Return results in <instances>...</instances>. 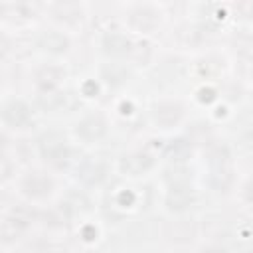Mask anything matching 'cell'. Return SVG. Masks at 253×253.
I'll return each instance as SVG.
<instances>
[{
    "instance_id": "6da1fadb",
    "label": "cell",
    "mask_w": 253,
    "mask_h": 253,
    "mask_svg": "<svg viewBox=\"0 0 253 253\" xmlns=\"http://www.w3.org/2000/svg\"><path fill=\"white\" fill-rule=\"evenodd\" d=\"M38 146H40V154H42L43 160L49 162V164L61 166V164H65L67 158H69V148H67V144H65V138H63L61 134H57V132H47V134H43V136L40 138Z\"/></svg>"
},
{
    "instance_id": "7a4b0ae2",
    "label": "cell",
    "mask_w": 253,
    "mask_h": 253,
    "mask_svg": "<svg viewBox=\"0 0 253 253\" xmlns=\"http://www.w3.org/2000/svg\"><path fill=\"white\" fill-rule=\"evenodd\" d=\"M180 119H182V107L178 103L164 101V103L154 105V109H152V121L162 128H170V126L178 125Z\"/></svg>"
},
{
    "instance_id": "3957f363",
    "label": "cell",
    "mask_w": 253,
    "mask_h": 253,
    "mask_svg": "<svg viewBox=\"0 0 253 253\" xmlns=\"http://www.w3.org/2000/svg\"><path fill=\"white\" fill-rule=\"evenodd\" d=\"M28 223H30V213H28L24 208L14 210L12 213H8V215L2 219V227H0L2 239H4V241L14 239L16 235H20V233L26 229Z\"/></svg>"
},
{
    "instance_id": "277c9868",
    "label": "cell",
    "mask_w": 253,
    "mask_h": 253,
    "mask_svg": "<svg viewBox=\"0 0 253 253\" xmlns=\"http://www.w3.org/2000/svg\"><path fill=\"white\" fill-rule=\"evenodd\" d=\"M2 117H4L6 125H10L14 128H24V126H28L32 123L30 109L24 103H20V101H10L8 105H4Z\"/></svg>"
},
{
    "instance_id": "5b68a950",
    "label": "cell",
    "mask_w": 253,
    "mask_h": 253,
    "mask_svg": "<svg viewBox=\"0 0 253 253\" xmlns=\"http://www.w3.org/2000/svg\"><path fill=\"white\" fill-rule=\"evenodd\" d=\"M75 132L85 140H97L107 132V123L101 115H89L77 123Z\"/></svg>"
},
{
    "instance_id": "8992f818",
    "label": "cell",
    "mask_w": 253,
    "mask_h": 253,
    "mask_svg": "<svg viewBox=\"0 0 253 253\" xmlns=\"http://www.w3.org/2000/svg\"><path fill=\"white\" fill-rule=\"evenodd\" d=\"M152 164H154V158L148 152H132L121 160V170L130 176H138V174H144L146 170H150Z\"/></svg>"
},
{
    "instance_id": "52a82bcc",
    "label": "cell",
    "mask_w": 253,
    "mask_h": 253,
    "mask_svg": "<svg viewBox=\"0 0 253 253\" xmlns=\"http://www.w3.org/2000/svg\"><path fill=\"white\" fill-rule=\"evenodd\" d=\"M51 188H53L51 180H49L47 176L40 174V172L28 174V176L24 178V182H22V190H24L28 196H32V198H43V196H47V194L51 192Z\"/></svg>"
},
{
    "instance_id": "ba28073f",
    "label": "cell",
    "mask_w": 253,
    "mask_h": 253,
    "mask_svg": "<svg viewBox=\"0 0 253 253\" xmlns=\"http://www.w3.org/2000/svg\"><path fill=\"white\" fill-rule=\"evenodd\" d=\"M194 202V192L190 188V184H184V186H170L168 194H166V204L170 210H186L190 204Z\"/></svg>"
},
{
    "instance_id": "9c48e42d",
    "label": "cell",
    "mask_w": 253,
    "mask_h": 253,
    "mask_svg": "<svg viewBox=\"0 0 253 253\" xmlns=\"http://www.w3.org/2000/svg\"><path fill=\"white\" fill-rule=\"evenodd\" d=\"M77 176L85 182V184H101L103 180H105V176H107V168H105V164L103 162H99V160H87V162H83L81 166H79V170H77Z\"/></svg>"
},
{
    "instance_id": "30bf717a",
    "label": "cell",
    "mask_w": 253,
    "mask_h": 253,
    "mask_svg": "<svg viewBox=\"0 0 253 253\" xmlns=\"http://www.w3.org/2000/svg\"><path fill=\"white\" fill-rule=\"evenodd\" d=\"M130 24L140 32H150L158 26V14L148 6H140L130 14Z\"/></svg>"
},
{
    "instance_id": "8fae6325",
    "label": "cell",
    "mask_w": 253,
    "mask_h": 253,
    "mask_svg": "<svg viewBox=\"0 0 253 253\" xmlns=\"http://www.w3.org/2000/svg\"><path fill=\"white\" fill-rule=\"evenodd\" d=\"M103 47L107 53H113V55H125V53H130L134 47H132V42L125 36V34H119V32H111L103 38Z\"/></svg>"
},
{
    "instance_id": "7c38bea8",
    "label": "cell",
    "mask_w": 253,
    "mask_h": 253,
    "mask_svg": "<svg viewBox=\"0 0 253 253\" xmlns=\"http://www.w3.org/2000/svg\"><path fill=\"white\" fill-rule=\"evenodd\" d=\"M63 69L61 67H55V65H45V67H42L38 73H36V83L43 89V91H47V89H53L61 79H63Z\"/></svg>"
},
{
    "instance_id": "4fadbf2b",
    "label": "cell",
    "mask_w": 253,
    "mask_h": 253,
    "mask_svg": "<svg viewBox=\"0 0 253 253\" xmlns=\"http://www.w3.org/2000/svg\"><path fill=\"white\" fill-rule=\"evenodd\" d=\"M38 105L42 111H57L65 105V93L61 91H53V89H47L43 91L40 97H38Z\"/></svg>"
},
{
    "instance_id": "5bb4252c",
    "label": "cell",
    "mask_w": 253,
    "mask_h": 253,
    "mask_svg": "<svg viewBox=\"0 0 253 253\" xmlns=\"http://www.w3.org/2000/svg\"><path fill=\"white\" fill-rule=\"evenodd\" d=\"M164 152H166V158H170L172 162H180L192 154V144L186 138H176V140L168 142Z\"/></svg>"
},
{
    "instance_id": "9a60e30c",
    "label": "cell",
    "mask_w": 253,
    "mask_h": 253,
    "mask_svg": "<svg viewBox=\"0 0 253 253\" xmlns=\"http://www.w3.org/2000/svg\"><path fill=\"white\" fill-rule=\"evenodd\" d=\"M40 45H42L45 51H55V53H59V51H65V49H67L69 42H67V38L61 36L59 32H45V34L40 38Z\"/></svg>"
},
{
    "instance_id": "2e32d148",
    "label": "cell",
    "mask_w": 253,
    "mask_h": 253,
    "mask_svg": "<svg viewBox=\"0 0 253 253\" xmlns=\"http://www.w3.org/2000/svg\"><path fill=\"white\" fill-rule=\"evenodd\" d=\"M53 12H55L57 20H63V22H75L77 18H81V6L79 4H73V2L55 4Z\"/></svg>"
},
{
    "instance_id": "e0dca14e",
    "label": "cell",
    "mask_w": 253,
    "mask_h": 253,
    "mask_svg": "<svg viewBox=\"0 0 253 253\" xmlns=\"http://www.w3.org/2000/svg\"><path fill=\"white\" fill-rule=\"evenodd\" d=\"M190 172L186 168H172L166 172V180L170 186H184V184H190Z\"/></svg>"
},
{
    "instance_id": "ac0fdd59",
    "label": "cell",
    "mask_w": 253,
    "mask_h": 253,
    "mask_svg": "<svg viewBox=\"0 0 253 253\" xmlns=\"http://www.w3.org/2000/svg\"><path fill=\"white\" fill-rule=\"evenodd\" d=\"M243 196H245V200H247L249 204H253V180H249V182L245 184V188H243Z\"/></svg>"
},
{
    "instance_id": "d6986e66",
    "label": "cell",
    "mask_w": 253,
    "mask_h": 253,
    "mask_svg": "<svg viewBox=\"0 0 253 253\" xmlns=\"http://www.w3.org/2000/svg\"><path fill=\"white\" fill-rule=\"evenodd\" d=\"M200 253H227L223 247H206V249H202Z\"/></svg>"
}]
</instances>
